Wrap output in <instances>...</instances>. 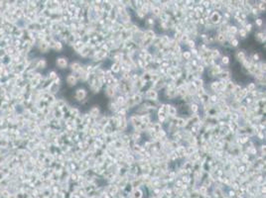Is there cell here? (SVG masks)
<instances>
[{"instance_id":"ba28073f","label":"cell","mask_w":266,"mask_h":198,"mask_svg":"<svg viewBox=\"0 0 266 198\" xmlns=\"http://www.w3.org/2000/svg\"><path fill=\"white\" fill-rule=\"evenodd\" d=\"M222 62H223V64H228V62H229V59H228V57H223V58H222Z\"/></svg>"},{"instance_id":"e0dca14e","label":"cell","mask_w":266,"mask_h":198,"mask_svg":"<svg viewBox=\"0 0 266 198\" xmlns=\"http://www.w3.org/2000/svg\"><path fill=\"white\" fill-rule=\"evenodd\" d=\"M240 33H241V35H242V37H245V31H243V30H241V31H240Z\"/></svg>"},{"instance_id":"30bf717a","label":"cell","mask_w":266,"mask_h":198,"mask_svg":"<svg viewBox=\"0 0 266 198\" xmlns=\"http://www.w3.org/2000/svg\"><path fill=\"white\" fill-rule=\"evenodd\" d=\"M192 110H193V111H197V110H198V106H197V105H192Z\"/></svg>"},{"instance_id":"2e32d148","label":"cell","mask_w":266,"mask_h":198,"mask_svg":"<svg viewBox=\"0 0 266 198\" xmlns=\"http://www.w3.org/2000/svg\"><path fill=\"white\" fill-rule=\"evenodd\" d=\"M154 13H155V14H158V13H159V9H158V8H155V9H154Z\"/></svg>"},{"instance_id":"3957f363","label":"cell","mask_w":266,"mask_h":198,"mask_svg":"<svg viewBox=\"0 0 266 198\" xmlns=\"http://www.w3.org/2000/svg\"><path fill=\"white\" fill-rule=\"evenodd\" d=\"M66 83H68L70 86H74V85L76 84V77L72 74H70L66 77Z\"/></svg>"},{"instance_id":"52a82bcc","label":"cell","mask_w":266,"mask_h":198,"mask_svg":"<svg viewBox=\"0 0 266 198\" xmlns=\"http://www.w3.org/2000/svg\"><path fill=\"white\" fill-rule=\"evenodd\" d=\"M217 40H219V42L222 43V42H224V40H225V37H224L223 34H219V36H217Z\"/></svg>"},{"instance_id":"4fadbf2b","label":"cell","mask_w":266,"mask_h":198,"mask_svg":"<svg viewBox=\"0 0 266 198\" xmlns=\"http://www.w3.org/2000/svg\"><path fill=\"white\" fill-rule=\"evenodd\" d=\"M246 30H248V31H250L251 30V25L249 24V25H247L246 26Z\"/></svg>"},{"instance_id":"5b68a950","label":"cell","mask_w":266,"mask_h":198,"mask_svg":"<svg viewBox=\"0 0 266 198\" xmlns=\"http://www.w3.org/2000/svg\"><path fill=\"white\" fill-rule=\"evenodd\" d=\"M72 70H74V72H76V70H78L80 68V66L78 64V62H74V64H72Z\"/></svg>"},{"instance_id":"7c38bea8","label":"cell","mask_w":266,"mask_h":198,"mask_svg":"<svg viewBox=\"0 0 266 198\" xmlns=\"http://www.w3.org/2000/svg\"><path fill=\"white\" fill-rule=\"evenodd\" d=\"M170 110H171V113H172V115H174L175 114V109L174 108H169Z\"/></svg>"},{"instance_id":"8992f818","label":"cell","mask_w":266,"mask_h":198,"mask_svg":"<svg viewBox=\"0 0 266 198\" xmlns=\"http://www.w3.org/2000/svg\"><path fill=\"white\" fill-rule=\"evenodd\" d=\"M211 20H213V23H217L219 21V14H217V13H215L213 15V17H211Z\"/></svg>"},{"instance_id":"7a4b0ae2","label":"cell","mask_w":266,"mask_h":198,"mask_svg":"<svg viewBox=\"0 0 266 198\" xmlns=\"http://www.w3.org/2000/svg\"><path fill=\"white\" fill-rule=\"evenodd\" d=\"M86 96V90H84V89L80 88V89H78V90H76V98L78 99V100H82Z\"/></svg>"},{"instance_id":"9c48e42d","label":"cell","mask_w":266,"mask_h":198,"mask_svg":"<svg viewBox=\"0 0 266 198\" xmlns=\"http://www.w3.org/2000/svg\"><path fill=\"white\" fill-rule=\"evenodd\" d=\"M231 45L233 46V47H236V46L238 45V41L237 40H233V41L231 42Z\"/></svg>"},{"instance_id":"8fae6325","label":"cell","mask_w":266,"mask_h":198,"mask_svg":"<svg viewBox=\"0 0 266 198\" xmlns=\"http://www.w3.org/2000/svg\"><path fill=\"white\" fill-rule=\"evenodd\" d=\"M256 23H257V25H258V26H260V25L262 24V20H261V19H257Z\"/></svg>"},{"instance_id":"6da1fadb","label":"cell","mask_w":266,"mask_h":198,"mask_svg":"<svg viewBox=\"0 0 266 198\" xmlns=\"http://www.w3.org/2000/svg\"><path fill=\"white\" fill-rule=\"evenodd\" d=\"M56 64L60 68H66L68 66V60L66 58H58L56 60Z\"/></svg>"},{"instance_id":"5bb4252c","label":"cell","mask_w":266,"mask_h":198,"mask_svg":"<svg viewBox=\"0 0 266 198\" xmlns=\"http://www.w3.org/2000/svg\"><path fill=\"white\" fill-rule=\"evenodd\" d=\"M230 31H231V32H233V33L235 32V31H236L235 27H231V28H230Z\"/></svg>"},{"instance_id":"ac0fdd59","label":"cell","mask_w":266,"mask_h":198,"mask_svg":"<svg viewBox=\"0 0 266 198\" xmlns=\"http://www.w3.org/2000/svg\"><path fill=\"white\" fill-rule=\"evenodd\" d=\"M240 110H241L242 112H244V111H245V110H246V109H245V108H244V106H242V107L240 108Z\"/></svg>"},{"instance_id":"277c9868","label":"cell","mask_w":266,"mask_h":198,"mask_svg":"<svg viewBox=\"0 0 266 198\" xmlns=\"http://www.w3.org/2000/svg\"><path fill=\"white\" fill-rule=\"evenodd\" d=\"M147 96H148L149 98H153V99H155L156 97H157V93H156V91L149 90L148 92H147Z\"/></svg>"},{"instance_id":"9a60e30c","label":"cell","mask_w":266,"mask_h":198,"mask_svg":"<svg viewBox=\"0 0 266 198\" xmlns=\"http://www.w3.org/2000/svg\"><path fill=\"white\" fill-rule=\"evenodd\" d=\"M260 8H261V9H265V4L261 3L260 4Z\"/></svg>"}]
</instances>
